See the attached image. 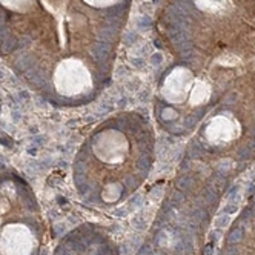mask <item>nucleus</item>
Listing matches in <instances>:
<instances>
[{
  "label": "nucleus",
  "instance_id": "obj_1",
  "mask_svg": "<svg viewBox=\"0 0 255 255\" xmlns=\"http://www.w3.org/2000/svg\"><path fill=\"white\" fill-rule=\"evenodd\" d=\"M237 157H238L240 160H246V158H250V157H252V151L249 149V147H246V149H241V151H238Z\"/></svg>",
  "mask_w": 255,
  "mask_h": 255
},
{
  "label": "nucleus",
  "instance_id": "obj_3",
  "mask_svg": "<svg viewBox=\"0 0 255 255\" xmlns=\"http://www.w3.org/2000/svg\"><path fill=\"white\" fill-rule=\"evenodd\" d=\"M184 123H186V126H189V128H191V126H194V125L197 123V117H187Z\"/></svg>",
  "mask_w": 255,
  "mask_h": 255
},
{
  "label": "nucleus",
  "instance_id": "obj_2",
  "mask_svg": "<svg viewBox=\"0 0 255 255\" xmlns=\"http://www.w3.org/2000/svg\"><path fill=\"white\" fill-rule=\"evenodd\" d=\"M240 237H241V231H234L232 234H231V237H229V243H235V241H238L240 240Z\"/></svg>",
  "mask_w": 255,
  "mask_h": 255
}]
</instances>
